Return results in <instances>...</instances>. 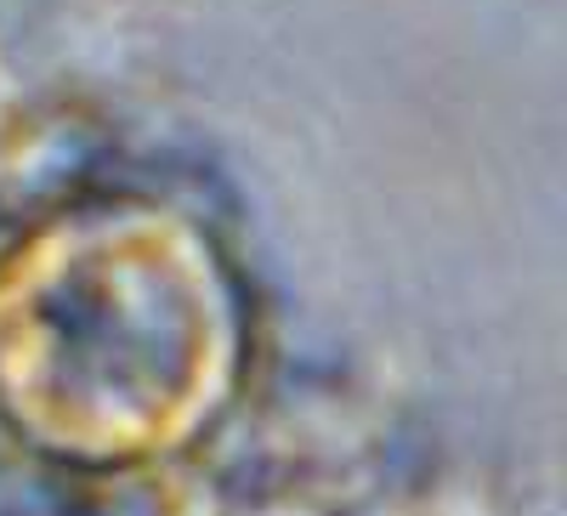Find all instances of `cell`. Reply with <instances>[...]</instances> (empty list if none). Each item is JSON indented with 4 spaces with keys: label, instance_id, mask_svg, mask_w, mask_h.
<instances>
[{
    "label": "cell",
    "instance_id": "6da1fadb",
    "mask_svg": "<svg viewBox=\"0 0 567 516\" xmlns=\"http://www.w3.org/2000/svg\"><path fill=\"white\" fill-rule=\"evenodd\" d=\"M233 352L210 267L159 233L45 250L0 296V386L74 454H136L187 432Z\"/></svg>",
    "mask_w": 567,
    "mask_h": 516
}]
</instances>
